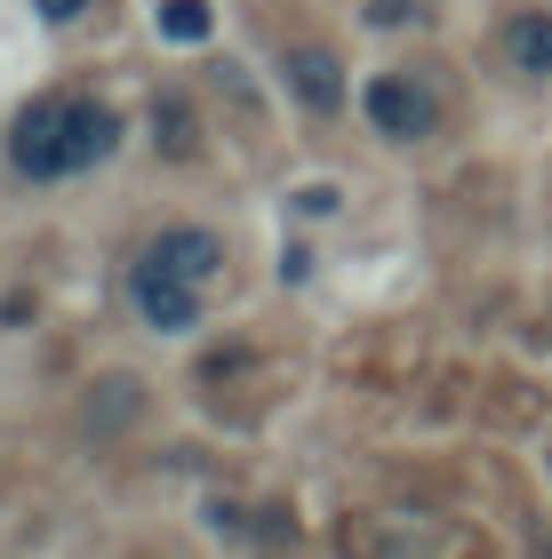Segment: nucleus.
<instances>
[{"mask_svg":"<svg viewBox=\"0 0 552 559\" xmlns=\"http://www.w3.org/2000/svg\"><path fill=\"white\" fill-rule=\"evenodd\" d=\"M296 209H305V216H329L337 192H329V185H305V192H296Z\"/></svg>","mask_w":552,"mask_h":559,"instance_id":"obj_11","label":"nucleus"},{"mask_svg":"<svg viewBox=\"0 0 552 559\" xmlns=\"http://www.w3.org/2000/svg\"><path fill=\"white\" fill-rule=\"evenodd\" d=\"M361 105L376 120V136H400V144L433 136V96H424L416 81H400V72H376V81L361 88Z\"/></svg>","mask_w":552,"mask_h":559,"instance_id":"obj_2","label":"nucleus"},{"mask_svg":"<svg viewBox=\"0 0 552 559\" xmlns=\"http://www.w3.org/2000/svg\"><path fill=\"white\" fill-rule=\"evenodd\" d=\"M129 296H137L144 328H161V336L200 328V288H192V280H177V272H161V264H144V257H137V272H129Z\"/></svg>","mask_w":552,"mask_h":559,"instance_id":"obj_1","label":"nucleus"},{"mask_svg":"<svg viewBox=\"0 0 552 559\" xmlns=\"http://www.w3.org/2000/svg\"><path fill=\"white\" fill-rule=\"evenodd\" d=\"M281 72H289V88L305 96V112H337V105H344V64L329 57V48H313V40L289 48Z\"/></svg>","mask_w":552,"mask_h":559,"instance_id":"obj_5","label":"nucleus"},{"mask_svg":"<svg viewBox=\"0 0 552 559\" xmlns=\"http://www.w3.org/2000/svg\"><path fill=\"white\" fill-rule=\"evenodd\" d=\"M153 152H168V160H192V152H200L192 96H177V88H161V96H153Z\"/></svg>","mask_w":552,"mask_h":559,"instance_id":"obj_7","label":"nucleus"},{"mask_svg":"<svg viewBox=\"0 0 552 559\" xmlns=\"http://www.w3.org/2000/svg\"><path fill=\"white\" fill-rule=\"evenodd\" d=\"M33 9H40L48 24H72V16H81V9H89V0H33Z\"/></svg>","mask_w":552,"mask_h":559,"instance_id":"obj_12","label":"nucleus"},{"mask_svg":"<svg viewBox=\"0 0 552 559\" xmlns=\"http://www.w3.org/2000/svg\"><path fill=\"white\" fill-rule=\"evenodd\" d=\"M505 57L513 72H552V9H529L505 24Z\"/></svg>","mask_w":552,"mask_h":559,"instance_id":"obj_8","label":"nucleus"},{"mask_svg":"<svg viewBox=\"0 0 552 559\" xmlns=\"http://www.w3.org/2000/svg\"><path fill=\"white\" fill-rule=\"evenodd\" d=\"M113 136H120L113 105H64V176L72 168H96L113 152Z\"/></svg>","mask_w":552,"mask_h":559,"instance_id":"obj_6","label":"nucleus"},{"mask_svg":"<svg viewBox=\"0 0 552 559\" xmlns=\"http://www.w3.org/2000/svg\"><path fill=\"white\" fill-rule=\"evenodd\" d=\"M137 408H144V392L129 384V376H105V384H96V400H89V424L113 431V424H129Z\"/></svg>","mask_w":552,"mask_h":559,"instance_id":"obj_9","label":"nucleus"},{"mask_svg":"<svg viewBox=\"0 0 552 559\" xmlns=\"http://www.w3.org/2000/svg\"><path fill=\"white\" fill-rule=\"evenodd\" d=\"M9 160H16V176H64V105L57 96H40V105L16 112Z\"/></svg>","mask_w":552,"mask_h":559,"instance_id":"obj_3","label":"nucleus"},{"mask_svg":"<svg viewBox=\"0 0 552 559\" xmlns=\"http://www.w3.org/2000/svg\"><path fill=\"white\" fill-rule=\"evenodd\" d=\"M368 16H376V24H409V0H376Z\"/></svg>","mask_w":552,"mask_h":559,"instance_id":"obj_13","label":"nucleus"},{"mask_svg":"<svg viewBox=\"0 0 552 559\" xmlns=\"http://www.w3.org/2000/svg\"><path fill=\"white\" fill-rule=\"evenodd\" d=\"M209 24H216L209 0H161V40H185L192 48V40H209Z\"/></svg>","mask_w":552,"mask_h":559,"instance_id":"obj_10","label":"nucleus"},{"mask_svg":"<svg viewBox=\"0 0 552 559\" xmlns=\"http://www.w3.org/2000/svg\"><path fill=\"white\" fill-rule=\"evenodd\" d=\"M144 264H161V272L192 280V288H209V280L224 272V240L209 233V224H177V233H161L153 248H144Z\"/></svg>","mask_w":552,"mask_h":559,"instance_id":"obj_4","label":"nucleus"}]
</instances>
